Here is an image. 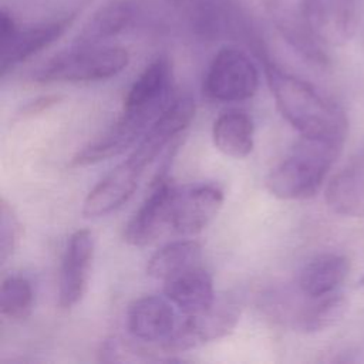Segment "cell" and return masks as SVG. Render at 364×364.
I'll return each instance as SVG.
<instances>
[{
	"label": "cell",
	"mask_w": 364,
	"mask_h": 364,
	"mask_svg": "<svg viewBox=\"0 0 364 364\" xmlns=\"http://www.w3.org/2000/svg\"><path fill=\"white\" fill-rule=\"evenodd\" d=\"M264 71L277 109L301 136L344 142L347 117L331 100L314 85L276 65L266 54Z\"/></svg>",
	"instance_id": "1"
},
{
	"label": "cell",
	"mask_w": 364,
	"mask_h": 364,
	"mask_svg": "<svg viewBox=\"0 0 364 364\" xmlns=\"http://www.w3.org/2000/svg\"><path fill=\"white\" fill-rule=\"evenodd\" d=\"M344 142L301 136L266 178L267 191L286 200L314 196L341 152Z\"/></svg>",
	"instance_id": "2"
},
{
	"label": "cell",
	"mask_w": 364,
	"mask_h": 364,
	"mask_svg": "<svg viewBox=\"0 0 364 364\" xmlns=\"http://www.w3.org/2000/svg\"><path fill=\"white\" fill-rule=\"evenodd\" d=\"M129 63L127 48L119 46H78L57 53L33 74L37 82H88L119 74Z\"/></svg>",
	"instance_id": "3"
},
{
	"label": "cell",
	"mask_w": 364,
	"mask_h": 364,
	"mask_svg": "<svg viewBox=\"0 0 364 364\" xmlns=\"http://www.w3.org/2000/svg\"><path fill=\"white\" fill-rule=\"evenodd\" d=\"M240 317V304L233 297H220L196 314H185L176 331L159 346L161 354H176L219 340L233 331Z\"/></svg>",
	"instance_id": "4"
},
{
	"label": "cell",
	"mask_w": 364,
	"mask_h": 364,
	"mask_svg": "<svg viewBox=\"0 0 364 364\" xmlns=\"http://www.w3.org/2000/svg\"><path fill=\"white\" fill-rule=\"evenodd\" d=\"M74 14L20 27L7 10L0 11V51L1 77L16 65L24 63L48 47L71 26Z\"/></svg>",
	"instance_id": "5"
},
{
	"label": "cell",
	"mask_w": 364,
	"mask_h": 364,
	"mask_svg": "<svg viewBox=\"0 0 364 364\" xmlns=\"http://www.w3.org/2000/svg\"><path fill=\"white\" fill-rule=\"evenodd\" d=\"M259 87V71L252 58L237 47L220 48L203 80L208 97L223 102L245 101L253 97Z\"/></svg>",
	"instance_id": "6"
},
{
	"label": "cell",
	"mask_w": 364,
	"mask_h": 364,
	"mask_svg": "<svg viewBox=\"0 0 364 364\" xmlns=\"http://www.w3.org/2000/svg\"><path fill=\"white\" fill-rule=\"evenodd\" d=\"M161 114L154 111L122 108L121 115L111 125V128L78 151L71 158L70 166H88L125 152L139 138H142V135Z\"/></svg>",
	"instance_id": "7"
},
{
	"label": "cell",
	"mask_w": 364,
	"mask_h": 364,
	"mask_svg": "<svg viewBox=\"0 0 364 364\" xmlns=\"http://www.w3.org/2000/svg\"><path fill=\"white\" fill-rule=\"evenodd\" d=\"M361 0H300L299 14L326 46H343L354 34Z\"/></svg>",
	"instance_id": "8"
},
{
	"label": "cell",
	"mask_w": 364,
	"mask_h": 364,
	"mask_svg": "<svg viewBox=\"0 0 364 364\" xmlns=\"http://www.w3.org/2000/svg\"><path fill=\"white\" fill-rule=\"evenodd\" d=\"M223 191L213 183L178 186L172 200V232L193 235L203 230L223 205Z\"/></svg>",
	"instance_id": "9"
},
{
	"label": "cell",
	"mask_w": 364,
	"mask_h": 364,
	"mask_svg": "<svg viewBox=\"0 0 364 364\" xmlns=\"http://www.w3.org/2000/svg\"><path fill=\"white\" fill-rule=\"evenodd\" d=\"M176 185L161 178L124 229V240L132 246H148L171 232L172 200Z\"/></svg>",
	"instance_id": "10"
},
{
	"label": "cell",
	"mask_w": 364,
	"mask_h": 364,
	"mask_svg": "<svg viewBox=\"0 0 364 364\" xmlns=\"http://www.w3.org/2000/svg\"><path fill=\"white\" fill-rule=\"evenodd\" d=\"M179 326L173 303L165 296H142L135 299L127 311V327L132 338L149 344L161 357L159 346Z\"/></svg>",
	"instance_id": "11"
},
{
	"label": "cell",
	"mask_w": 364,
	"mask_h": 364,
	"mask_svg": "<svg viewBox=\"0 0 364 364\" xmlns=\"http://www.w3.org/2000/svg\"><path fill=\"white\" fill-rule=\"evenodd\" d=\"M94 259V237L91 230H75L64 250L58 277V304L63 309L74 307L84 297Z\"/></svg>",
	"instance_id": "12"
},
{
	"label": "cell",
	"mask_w": 364,
	"mask_h": 364,
	"mask_svg": "<svg viewBox=\"0 0 364 364\" xmlns=\"http://www.w3.org/2000/svg\"><path fill=\"white\" fill-rule=\"evenodd\" d=\"M193 117L195 101L189 95L173 97L169 105L142 135L128 159L144 171L162 148L192 122Z\"/></svg>",
	"instance_id": "13"
},
{
	"label": "cell",
	"mask_w": 364,
	"mask_h": 364,
	"mask_svg": "<svg viewBox=\"0 0 364 364\" xmlns=\"http://www.w3.org/2000/svg\"><path fill=\"white\" fill-rule=\"evenodd\" d=\"M172 64L161 55L151 61L129 87L124 98L125 109H144L161 114L172 98Z\"/></svg>",
	"instance_id": "14"
},
{
	"label": "cell",
	"mask_w": 364,
	"mask_h": 364,
	"mask_svg": "<svg viewBox=\"0 0 364 364\" xmlns=\"http://www.w3.org/2000/svg\"><path fill=\"white\" fill-rule=\"evenodd\" d=\"M142 172L127 158L88 192L82 205V215L100 218L118 209L134 193Z\"/></svg>",
	"instance_id": "15"
},
{
	"label": "cell",
	"mask_w": 364,
	"mask_h": 364,
	"mask_svg": "<svg viewBox=\"0 0 364 364\" xmlns=\"http://www.w3.org/2000/svg\"><path fill=\"white\" fill-rule=\"evenodd\" d=\"M164 293L183 314L205 311L216 300L213 279L200 264L165 280Z\"/></svg>",
	"instance_id": "16"
},
{
	"label": "cell",
	"mask_w": 364,
	"mask_h": 364,
	"mask_svg": "<svg viewBox=\"0 0 364 364\" xmlns=\"http://www.w3.org/2000/svg\"><path fill=\"white\" fill-rule=\"evenodd\" d=\"M138 7L131 0H111L97 9L75 36L73 44H105L125 31L136 18Z\"/></svg>",
	"instance_id": "17"
},
{
	"label": "cell",
	"mask_w": 364,
	"mask_h": 364,
	"mask_svg": "<svg viewBox=\"0 0 364 364\" xmlns=\"http://www.w3.org/2000/svg\"><path fill=\"white\" fill-rule=\"evenodd\" d=\"M328 208L343 216H364V152L338 171L326 188Z\"/></svg>",
	"instance_id": "18"
},
{
	"label": "cell",
	"mask_w": 364,
	"mask_h": 364,
	"mask_svg": "<svg viewBox=\"0 0 364 364\" xmlns=\"http://www.w3.org/2000/svg\"><path fill=\"white\" fill-rule=\"evenodd\" d=\"M350 273V260L344 255L323 253L303 266L297 287L303 296L321 297L338 290Z\"/></svg>",
	"instance_id": "19"
},
{
	"label": "cell",
	"mask_w": 364,
	"mask_h": 364,
	"mask_svg": "<svg viewBox=\"0 0 364 364\" xmlns=\"http://www.w3.org/2000/svg\"><path fill=\"white\" fill-rule=\"evenodd\" d=\"M215 146L225 155L246 158L255 145V125L242 111H228L216 118L212 128Z\"/></svg>",
	"instance_id": "20"
},
{
	"label": "cell",
	"mask_w": 364,
	"mask_h": 364,
	"mask_svg": "<svg viewBox=\"0 0 364 364\" xmlns=\"http://www.w3.org/2000/svg\"><path fill=\"white\" fill-rule=\"evenodd\" d=\"M347 310V299L338 290L321 297H309L291 317L296 328L304 333H317L334 326Z\"/></svg>",
	"instance_id": "21"
},
{
	"label": "cell",
	"mask_w": 364,
	"mask_h": 364,
	"mask_svg": "<svg viewBox=\"0 0 364 364\" xmlns=\"http://www.w3.org/2000/svg\"><path fill=\"white\" fill-rule=\"evenodd\" d=\"M276 26L283 38L307 61L314 65L326 67L328 64V55L324 50V43L309 28L299 11L287 13L282 9L276 10Z\"/></svg>",
	"instance_id": "22"
},
{
	"label": "cell",
	"mask_w": 364,
	"mask_h": 364,
	"mask_svg": "<svg viewBox=\"0 0 364 364\" xmlns=\"http://www.w3.org/2000/svg\"><path fill=\"white\" fill-rule=\"evenodd\" d=\"M202 247L196 240H176L156 250L148 260V276L158 280L169 277L199 264Z\"/></svg>",
	"instance_id": "23"
},
{
	"label": "cell",
	"mask_w": 364,
	"mask_h": 364,
	"mask_svg": "<svg viewBox=\"0 0 364 364\" xmlns=\"http://www.w3.org/2000/svg\"><path fill=\"white\" fill-rule=\"evenodd\" d=\"M34 294L31 284L21 276H9L1 282L0 309L10 320H24L31 314Z\"/></svg>",
	"instance_id": "24"
},
{
	"label": "cell",
	"mask_w": 364,
	"mask_h": 364,
	"mask_svg": "<svg viewBox=\"0 0 364 364\" xmlns=\"http://www.w3.org/2000/svg\"><path fill=\"white\" fill-rule=\"evenodd\" d=\"M21 237V223L11 205L0 199V262L6 263Z\"/></svg>",
	"instance_id": "25"
},
{
	"label": "cell",
	"mask_w": 364,
	"mask_h": 364,
	"mask_svg": "<svg viewBox=\"0 0 364 364\" xmlns=\"http://www.w3.org/2000/svg\"><path fill=\"white\" fill-rule=\"evenodd\" d=\"M61 98L58 95H46V97H40L31 102H27L23 108H21V114L26 115H34L38 114L53 105H55Z\"/></svg>",
	"instance_id": "26"
},
{
	"label": "cell",
	"mask_w": 364,
	"mask_h": 364,
	"mask_svg": "<svg viewBox=\"0 0 364 364\" xmlns=\"http://www.w3.org/2000/svg\"><path fill=\"white\" fill-rule=\"evenodd\" d=\"M358 287H360V289H361V291L364 293V277L360 280V283H358Z\"/></svg>",
	"instance_id": "27"
}]
</instances>
